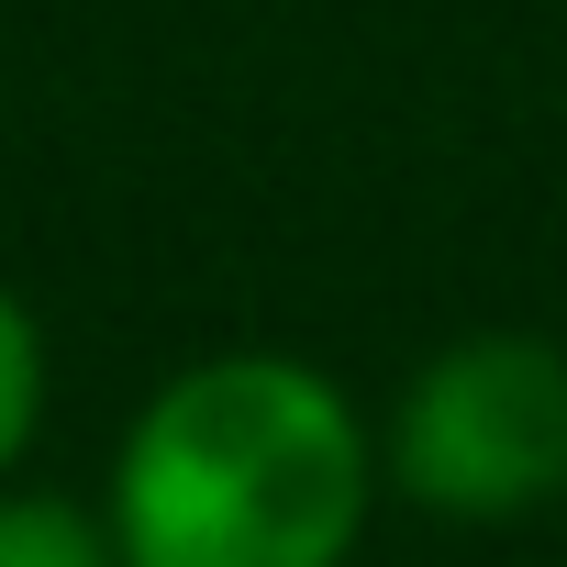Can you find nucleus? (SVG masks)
Returning a JSON list of instances; mask_svg holds the SVG:
<instances>
[{
  "label": "nucleus",
  "mask_w": 567,
  "mask_h": 567,
  "mask_svg": "<svg viewBox=\"0 0 567 567\" xmlns=\"http://www.w3.org/2000/svg\"><path fill=\"white\" fill-rule=\"evenodd\" d=\"M45 401H56V357H45V323L34 301L0 278V478H23L34 434H45Z\"/></svg>",
  "instance_id": "nucleus-4"
},
{
  "label": "nucleus",
  "mask_w": 567,
  "mask_h": 567,
  "mask_svg": "<svg viewBox=\"0 0 567 567\" xmlns=\"http://www.w3.org/2000/svg\"><path fill=\"white\" fill-rule=\"evenodd\" d=\"M379 423L290 346H223L145 390L101 512L123 567H346L379 512Z\"/></svg>",
  "instance_id": "nucleus-1"
},
{
  "label": "nucleus",
  "mask_w": 567,
  "mask_h": 567,
  "mask_svg": "<svg viewBox=\"0 0 567 567\" xmlns=\"http://www.w3.org/2000/svg\"><path fill=\"white\" fill-rule=\"evenodd\" d=\"M0 567H123V545H112V512L101 501L0 478Z\"/></svg>",
  "instance_id": "nucleus-3"
},
{
  "label": "nucleus",
  "mask_w": 567,
  "mask_h": 567,
  "mask_svg": "<svg viewBox=\"0 0 567 567\" xmlns=\"http://www.w3.org/2000/svg\"><path fill=\"white\" fill-rule=\"evenodd\" d=\"M390 489L445 534H512L567 501V346L534 323L445 334L379 412Z\"/></svg>",
  "instance_id": "nucleus-2"
}]
</instances>
